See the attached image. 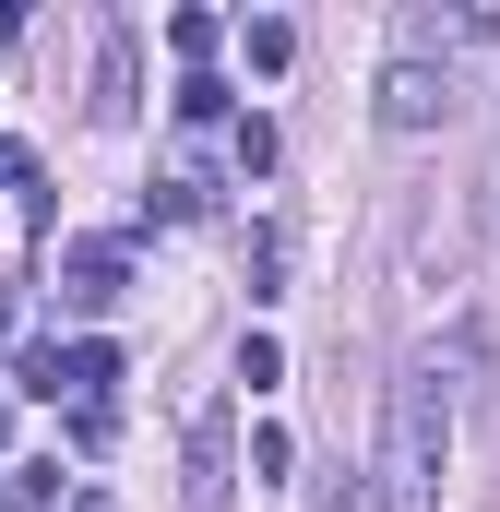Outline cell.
<instances>
[{
    "instance_id": "obj_1",
    "label": "cell",
    "mask_w": 500,
    "mask_h": 512,
    "mask_svg": "<svg viewBox=\"0 0 500 512\" xmlns=\"http://www.w3.org/2000/svg\"><path fill=\"white\" fill-rule=\"evenodd\" d=\"M441 453H453V382L405 370L381 405V453H370V501L381 512H441Z\"/></svg>"
},
{
    "instance_id": "obj_2",
    "label": "cell",
    "mask_w": 500,
    "mask_h": 512,
    "mask_svg": "<svg viewBox=\"0 0 500 512\" xmlns=\"http://www.w3.org/2000/svg\"><path fill=\"white\" fill-rule=\"evenodd\" d=\"M441 120H453V72H429V60L405 48V60L381 72V131H441Z\"/></svg>"
},
{
    "instance_id": "obj_3",
    "label": "cell",
    "mask_w": 500,
    "mask_h": 512,
    "mask_svg": "<svg viewBox=\"0 0 500 512\" xmlns=\"http://www.w3.org/2000/svg\"><path fill=\"white\" fill-rule=\"evenodd\" d=\"M120 286H131V251H120V239H72V251H60V310H108Z\"/></svg>"
},
{
    "instance_id": "obj_4",
    "label": "cell",
    "mask_w": 500,
    "mask_h": 512,
    "mask_svg": "<svg viewBox=\"0 0 500 512\" xmlns=\"http://www.w3.org/2000/svg\"><path fill=\"white\" fill-rule=\"evenodd\" d=\"M227 477H239V465H227V405L203 393V405H191V512H227Z\"/></svg>"
},
{
    "instance_id": "obj_5",
    "label": "cell",
    "mask_w": 500,
    "mask_h": 512,
    "mask_svg": "<svg viewBox=\"0 0 500 512\" xmlns=\"http://www.w3.org/2000/svg\"><path fill=\"white\" fill-rule=\"evenodd\" d=\"M108 382H120V346H108V334L60 346V393H72V405H108Z\"/></svg>"
},
{
    "instance_id": "obj_6",
    "label": "cell",
    "mask_w": 500,
    "mask_h": 512,
    "mask_svg": "<svg viewBox=\"0 0 500 512\" xmlns=\"http://www.w3.org/2000/svg\"><path fill=\"white\" fill-rule=\"evenodd\" d=\"M96 120L108 131L131 120V24H108V48H96Z\"/></svg>"
},
{
    "instance_id": "obj_7",
    "label": "cell",
    "mask_w": 500,
    "mask_h": 512,
    "mask_svg": "<svg viewBox=\"0 0 500 512\" xmlns=\"http://www.w3.org/2000/svg\"><path fill=\"white\" fill-rule=\"evenodd\" d=\"M215 36H227V24H215V12H167V48H179V60H191V72H203V60H215Z\"/></svg>"
},
{
    "instance_id": "obj_8",
    "label": "cell",
    "mask_w": 500,
    "mask_h": 512,
    "mask_svg": "<svg viewBox=\"0 0 500 512\" xmlns=\"http://www.w3.org/2000/svg\"><path fill=\"white\" fill-rule=\"evenodd\" d=\"M179 120L215 131V120H227V84H215V72H179Z\"/></svg>"
},
{
    "instance_id": "obj_9",
    "label": "cell",
    "mask_w": 500,
    "mask_h": 512,
    "mask_svg": "<svg viewBox=\"0 0 500 512\" xmlns=\"http://www.w3.org/2000/svg\"><path fill=\"white\" fill-rule=\"evenodd\" d=\"M0 501H12V512H60V465H12Z\"/></svg>"
},
{
    "instance_id": "obj_10",
    "label": "cell",
    "mask_w": 500,
    "mask_h": 512,
    "mask_svg": "<svg viewBox=\"0 0 500 512\" xmlns=\"http://www.w3.org/2000/svg\"><path fill=\"white\" fill-rule=\"evenodd\" d=\"M286 60H298V24L262 12V24H250V72H286Z\"/></svg>"
},
{
    "instance_id": "obj_11",
    "label": "cell",
    "mask_w": 500,
    "mask_h": 512,
    "mask_svg": "<svg viewBox=\"0 0 500 512\" xmlns=\"http://www.w3.org/2000/svg\"><path fill=\"white\" fill-rule=\"evenodd\" d=\"M239 382H250V393L286 382V346H274V334H250V346H239Z\"/></svg>"
},
{
    "instance_id": "obj_12",
    "label": "cell",
    "mask_w": 500,
    "mask_h": 512,
    "mask_svg": "<svg viewBox=\"0 0 500 512\" xmlns=\"http://www.w3.org/2000/svg\"><path fill=\"white\" fill-rule=\"evenodd\" d=\"M12 393H60V346H24L12 358Z\"/></svg>"
},
{
    "instance_id": "obj_13",
    "label": "cell",
    "mask_w": 500,
    "mask_h": 512,
    "mask_svg": "<svg viewBox=\"0 0 500 512\" xmlns=\"http://www.w3.org/2000/svg\"><path fill=\"white\" fill-rule=\"evenodd\" d=\"M24 179H36V155H24V143H0V191H24Z\"/></svg>"
},
{
    "instance_id": "obj_14",
    "label": "cell",
    "mask_w": 500,
    "mask_h": 512,
    "mask_svg": "<svg viewBox=\"0 0 500 512\" xmlns=\"http://www.w3.org/2000/svg\"><path fill=\"white\" fill-rule=\"evenodd\" d=\"M0 429H12V393H0Z\"/></svg>"
}]
</instances>
